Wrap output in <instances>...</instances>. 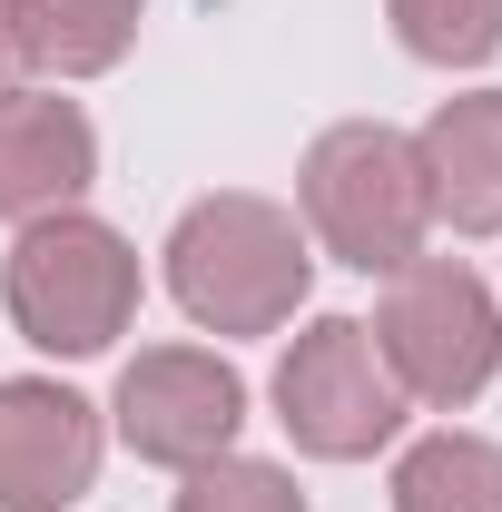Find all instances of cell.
Segmentation results:
<instances>
[{
	"mask_svg": "<svg viewBox=\"0 0 502 512\" xmlns=\"http://www.w3.org/2000/svg\"><path fill=\"white\" fill-rule=\"evenodd\" d=\"M315 286V256L306 227L276 207V197H197L168 237V296L188 306L207 335H276V325L306 306Z\"/></svg>",
	"mask_w": 502,
	"mask_h": 512,
	"instance_id": "cell-1",
	"label": "cell"
},
{
	"mask_svg": "<svg viewBox=\"0 0 502 512\" xmlns=\"http://www.w3.org/2000/svg\"><path fill=\"white\" fill-rule=\"evenodd\" d=\"M306 227L325 237V256L365 266V276H394L424 256V227H434V188H424V158L414 138L384 119H345L306 148Z\"/></svg>",
	"mask_w": 502,
	"mask_h": 512,
	"instance_id": "cell-2",
	"label": "cell"
},
{
	"mask_svg": "<svg viewBox=\"0 0 502 512\" xmlns=\"http://www.w3.org/2000/svg\"><path fill=\"white\" fill-rule=\"evenodd\" d=\"M0 296H10V325L40 355H109L138 316V256H128L119 227L60 207V217L20 227V247L0 266Z\"/></svg>",
	"mask_w": 502,
	"mask_h": 512,
	"instance_id": "cell-3",
	"label": "cell"
},
{
	"mask_svg": "<svg viewBox=\"0 0 502 512\" xmlns=\"http://www.w3.org/2000/svg\"><path fill=\"white\" fill-rule=\"evenodd\" d=\"M375 355L394 365V384H404L414 404H443V414L473 404V394L502 375L493 286H483L473 266H453V256L394 266V286H384V306H375Z\"/></svg>",
	"mask_w": 502,
	"mask_h": 512,
	"instance_id": "cell-4",
	"label": "cell"
},
{
	"mask_svg": "<svg viewBox=\"0 0 502 512\" xmlns=\"http://www.w3.org/2000/svg\"><path fill=\"white\" fill-rule=\"evenodd\" d=\"M276 424L296 434V453L315 463H365L404 434V384L375 355V325L355 316H315L286 365H276Z\"/></svg>",
	"mask_w": 502,
	"mask_h": 512,
	"instance_id": "cell-5",
	"label": "cell"
},
{
	"mask_svg": "<svg viewBox=\"0 0 502 512\" xmlns=\"http://www.w3.org/2000/svg\"><path fill=\"white\" fill-rule=\"evenodd\" d=\"M247 424V375L227 355H197V345H148L119 375V444L138 463H168V473H197L237 444Z\"/></svg>",
	"mask_w": 502,
	"mask_h": 512,
	"instance_id": "cell-6",
	"label": "cell"
},
{
	"mask_svg": "<svg viewBox=\"0 0 502 512\" xmlns=\"http://www.w3.org/2000/svg\"><path fill=\"white\" fill-rule=\"evenodd\" d=\"M99 483V404L69 384H0V512H69Z\"/></svg>",
	"mask_w": 502,
	"mask_h": 512,
	"instance_id": "cell-7",
	"label": "cell"
},
{
	"mask_svg": "<svg viewBox=\"0 0 502 512\" xmlns=\"http://www.w3.org/2000/svg\"><path fill=\"white\" fill-rule=\"evenodd\" d=\"M99 178V128L60 89H10L0 99V217H60Z\"/></svg>",
	"mask_w": 502,
	"mask_h": 512,
	"instance_id": "cell-8",
	"label": "cell"
},
{
	"mask_svg": "<svg viewBox=\"0 0 502 512\" xmlns=\"http://www.w3.org/2000/svg\"><path fill=\"white\" fill-rule=\"evenodd\" d=\"M414 158H424L434 217H453L463 237H502V89L443 99L414 138Z\"/></svg>",
	"mask_w": 502,
	"mask_h": 512,
	"instance_id": "cell-9",
	"label": "cell"
},
{
	"mask_svg": "<svg viewBox=\"0 0 502 512\" xmlns=\"http://www.w3.org/2000/svg\"><path fill=\"white\" fill-rule=\"evenodd\" d=\"M10 20H20V60L50 79H89L138 40V0H10Z\"/></svg>",
	"mask_w": 502,
	"mask_h": 512,
	"instance_id": "cell-10",
	"label": "cell"
},
{
	"mask_svg": "<svg viewBox=\"0 0 502 512\" xmlns=\"http://www.w3.org/2000/svg\"><path fill=\"white\" fill-rule=\"evenodd\" d=\"M394 512H502V444L424 434L394 463Z\"/></svg>",
	"mask_w": 502,
	"mask_h": 512,
	"instance_id": "cell-11",
	"label": "cell"
},
{
	"mask_svg": "<svg viewBox=\"0 0 502 512\" xmlns=\"http://www.w3.org/2000/svg\"><path fill=\"white\" fill-rule=\"evenodd\" d=\"M394 10V40L434 69H473L502 50V0H384Z\"/></svg>",
	"mask_w": 502,
	"mask_h": 512,
	"instance_id": "cell-12",
	"label": "cell"
},
{
	"mask_svg": "<svg viewBox=\"0 0 502 512\" xmlns=\"http://www.w3.org/2000/svg\"><path fill=\"white\" fill-rule=\"evenodd\" d=\"M178 512H306V493L276 473V463H247V453H217V463H197Z\"/></svg>",
	"mask_w": 502,
	"mask_h": 512,
	"instance_id": "cell-13",
	"label": "cell"
},
{
	"mask_svg": "<svg viewBox=\"0 0 502 512\" xmlns=\"http://www.w3.org/2000/svg\"><path fill=\"white\" fill-rule=\"evenodd\" d=\"M20 69H30V60H20V20H10V0H0V99L20 89Z\"/></svg>",
	"mask_w": 502,
	"mask_h": 512,
	"instance_id": "cell-14",
	"label": "cell"
}]
</instances>
